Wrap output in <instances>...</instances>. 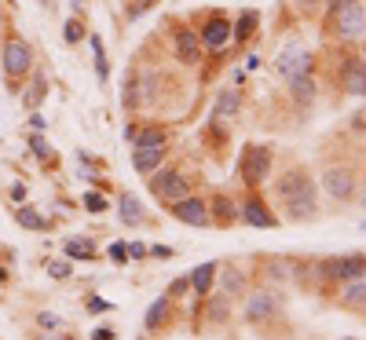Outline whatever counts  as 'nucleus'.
I'll return each mask as SVG.
<instances>
[{"label":"nucleus","mask_w":366,"mask_h":340,"mask_svg":"<svg viewBox=\"0 0 366 340\" xmlns=\"http://www.w3.org/2000/svg\"><path fill=\"white\" fill-rule=\"evenodd\" d=\"M275 70L282 74L286 81L304 77V74L311 70V52H308L304 45H286L282 52H278V59H275Z\"/></svg>","instance_id":"nucleus-1"},{"label":"nucleus","mask_w":366,"mask_h":340,"mask_svg":"<svg viewBox=\"0 0 366 340\" xmlns=\"http://www.w3.org/2000/svg\"><path fill=\"white\" fill-rule=\"evenodd\" d=\"M4 74L8 77H26L30 74V66H33V52H30V45L26 40H18V37H11V40H4Z\"/></svg>","instance_id":"nucleus-2"},{"label":"nucleus","mask_w":366,"mask_h":340,"mask_svg":"<svg viewBox=\"0 0 366 340\" xmlns=\"http://www.w3.org/2000/svg\"><path fill=\"white\" fill-rule=\"evenodd\" d=\"M268 176H271V146L256 143V146H249L246 158H242V180L256 187V183H264Z\"/></svg>","instance_id":"nucleus-3"},{"label":"nucleus","mask_w":366,"mask_h":340,"mask_svg":"<svg viewBox=\"0 0 366 340\" xmlns=\"http://www.w3.org/2000/svg\"><path fill=\"white\" fill-rule=\"evenodd\" d=\"M150 190L161 198V201H180V198H187L190 194V183H187V176L183 172H176V168H165L161 176H154L150 180Z\"/></svg>","instance_id":"nucleus-4"},{"label":"nucleus","mask_w":366,"mask_h":340,"mask_svg":"<svg viewBox=\"0 0 366 340\" xmlns=\"http://www.w3.org/2000/svg\"><path fill=\"white\" fill-rule=\"evenodd\" d=\"M172 216L180 223H190V227H209V205L195 194H187L180 201H172Z\"/></svg>","instance_id":"nucleus-5"},{"label":"nucleus","mask_w":366,"mask_h":340,"mask_svg":"<svg viewBox=\"0 0 366 340\" xmlns=\"http://www.w3.org/2000/svg\"><path fill=\"white\" fill-rule=\"evenodd\" d=\"M198 40H202V48L224 52V48H227V40H231V23H227L224 15H209V23L198 30Z\"/></svg>","instance_id":"nucleus-6"},{"label":"nucleus","mask_w":366,"mask_h":340,"mask_svg":"<svg viewBox=\"0 0 366 340\" xmlns=\"http://www.w3.org/2000/svg\"><path fill=\"white\" fill-rule=\"evenodd\" d=\"M366 33V11L359 4H348V8H337V37L341 40H355Z\"/></svg>","instance_id":"nucleus-7"},{"label":"nucleus","mask_w":366,"mask_h":340,"mask_svg":"<svg viewBox=\"0 0 366 340\" xmlns=\"http://www.w3.org/2000/svg\"><path fill=\"white\" fill-rule=\"evenodd\" d=\"M322 190H326L330 198H337V201H348L355 194V176L348 172V168H330V172L322 176Z\"/></svg>","instance_id":"nucleus-8"},{"label":"nucleus","mask_w":366,"mask_h":340,"mask_svg":"<svg viewBox=\"0 0 366 340\" xmlns=\"http://www.w3.org/2000/svg\"><path fill=\"white\" fill-rule=\"evenodd\" d=\"M239 220L242 223H249V227H261V230H268V227H275L278 220H275V212L261 201V198H249L242 209H239Z\"/></svg>","instance_id":"nucleus-9"},{"label":"nucleus","mask_w":366,"mask_h":340,"mask_svg":"<svg viewBox=\"0 0 366 340\" xmlns=\"http://www.w3.org/2000/svg\"><path fill=\"white\" fill-rule=\"evenodd\" d=\"M278 311V300L271 293H253L246 300V322H271Z\"/></svg>","instance_id":"nucleus-10"},{"label":"nucleus","mask_w":366,"mask_h":340,"mask_svg":"<svg viewBox=\"0 0 366 340\" xmlns=\"http://www.w3.org/2000/svg\"><path fill=\"white\" fill-rule=\"evenodd\" d=\"M161 158H165V146H132V165H136V172H143V176L158 172Z\"/></svg>","instance_id":"nucleus-11"},{"label":"nucleus","mask_w":366,"mask_h":340,"mask_svg":"<svg viewBox=\"0 0 366 340\" xmlns=\"http://www.w3.org/2000/svg\"><path fill=\"white\" fill-rule=\"evenodd\" d=\"M176 55H180V62H187V66L202 62V40H198L195 30H180L176 33Z\"/></svg>","instance_id":"nucleus-12"},{"label":"nucleus","mask_w":366,"mask_h":340,"mask_svg":"<svg viewBox=\"0 0 366 340\" xmlns=\"http://www.w3.org/2000/svg\"><path fill=\"white\" fill-rule=\"evenodd\" d=\"M217 264H212V260H205V264H198L195 271H190L187 274V279H190V289H195L198 296H209L212 293V282H217Z\"/></svg>","instance_id":"nucleus-13"},{"label":"nucleus","mask_w":366,"mask_h":340,"mask_svg":"<svg viewBox=\"0 0 366 340\" xmlns=\"http://www.w3.org/2000/svg\"><path fill=\"white\" fill-rule=\"evenodd\" d=\"M344 88H348L352 95H366V62L362 59L344 62Z\"/></svg>","instance_id":"nucleus-14"},{"label":"nucleus","mask_w":366,"mask_h":340,"mask_svg":"<svg viewBox=\"0 0 366 340\" xmlns=\"http://www.w3.org/2000/svg\"><path fill=\"white\" fill-rule=\"evenodd\" d=\"M118 216H121L125 227H139V223L147 220V212H143V205H139L136 194H121V201H118Z\"/></svg>","instance_id":"nucleus-15"},{"label":"nucleus","mask_w":366,"mask_h":340,"mask_svg":"<svg viewBox=\"0 0 366 340\" xmlns=\"http://www.w3.org/2000/svg\"><path fill=\"white\" fill-rule=\"evenodd\" d=\"M239 110H242V92H239V88H224V92L217 95V106H212V114H217L220 121L234 117Z\"/></svg>","instance_id":"nucleus-16"},{"label":"nucleus","mask_w":366,"mask_h":340,"mask_svg":"<svg viewBox=\"0 0 366 340\" xmlns=\"http://www.w3.org/2000/svg\"><path fill=\"white\" fill-rule=\"evenodd\" d=\"M249 289V279L239 271V267H224L220 271V293L224 296H239V293H246Z\"/></svg>","instance_id":"nucleus-17"},{"label":"nucleus","mask_w":366,"mask_h":340,"mask_svg":"<svg viewBox=\"0 0 366 340\" xmlns=\"http://www.w3.org/2000/svg\"><path fill=\"white\" fill-rule=\"evenodd\" d=\"M337 267H341V282H355L366 274V257H337Z\"/></svg>","instance_id":"nucleus-18"},{"label":"nucleus","mask_w":366,"mask_h":340,"mask_svg":"<svg viewBox=\"0 0 366 340\" xmlns=\"http://www.w3.org/2000/svg\"><path fill=\"white\" fill-rule=\"evenodd\" d=\"M165 318H168V296H158L154 304L147 307V318H143V326H147V333H154V329H161L165 326Z\"/></svg>","instance_id":"nucleus-19"},{"label":"nucleus","mask_w":366,"mask_h":340,"mask_svg":"<svg viewBox=\"0 0 366 340\" xmlns=\"http://www.w3.org/2000/svg\"><path fill=\"white\" fill-rule=\"evenodd\" d=\"M212 220L224 223V227L239 220V209H234V201H231V198H217V201H212Z\"/></svg>","instance_id":"nucleus-20"},{"label":"nucleus","mask_w":366,"mask_h":340,"mask_svg":"<svg viewBox=\"0 0 366 340\" xmlns=\"http://www.w3.org/2000/svg\"><path fill=\"white\" fill-rule=\"evenodd\" d=\"M15 220L23 223V227H30V230H45V227H48V220L40 216L37 209H30V205H23V209H18V212H15Z\"/></svg>","instance_id":"nucleus-21"},{"label":"nucleus","mask_w":366,"mask_h":340,"mask_svg":"<svg viewBox=\"0 0 366 340\" xmlns=\"http://www.w3.org/2000/svg\"><path fill=\"white\" fill-rule=\"evenodd\" d=\"M290 88H293L297 102H311V99H315V84H311V77H308V74H304V77H293V81H290Z\"/></svg>","instance_id":"nucleus-22"},{"label":"nucleus","mask_w":366,"mask_h":340,"mask_svg":"<svg viewBox=\"0 0 366 340\" xmlns=\"http://www.w3.org/2000/svg\"><path fill=\"white\" fill-rule=\"evenodd\" d=\"M67 252H70L74 260H92V257H96V245H92L88 238H70V242H67Z\"/></svg>","instance_id":"nucleus-23"},{"label":"nucleus","mask_w":366,"mask_h":340,"mask_svg":"<svg viewBox=\"0 0 366 340\" xmlns=\"http://www.w3.org/2000/svg\"><path fill=\"white\" fill-rule=\"evenodd\" d=\"M348 307H359V304H366V282L362 279H355V282H348V289H344V296H341Z\"/></svg>","instance_id":"nucleus-24"},{"label":"nucleus","mask_w":366,"mask_h":340,"mask_svg":"<svg viewBox=\"0 0 366 340\" xmlns=\"http://www.w3.org/2000/svg\"><path fill=\"white\" fill-rule=\"evenodd\" d=\"M45 92H48V81H45V74H37V77H33V84H30V92L23 95V102L33 110V106H37L40 99H45Z\"/></svg>","instance_id":"nucleus-25"},{"label":"nucleus","mask_w":366,"mask_h":340,"mask_svg":"<svg viewBox=\"0 0 366 340\" xmlns=\"http://www.w3.org/2000/svg\"><path fill=\"white\" fill-rule=\"evenodd\" d=\"M256 30V11H246L239 18V26H231V37H239V40H249V33Z\"/></svg>","instance_id":"nucleus-26"},{"label":"nucleus","mask_w":366,"mask_h":340,"mask_svg":"<svg viewBox=\"0 0 366 340\" xmlns=\"http://www.w3.org/2000/svg\"><path fill=\"white\" fill-rule=\"evenodd\" d=\"M168 139H165V132L161 129H143L139 136H136V143L132 146H165Z\"/></svg>","instance_id":"nucleus-27"},{"label":"nucleus","mask_w":366,"mask_h":340,"mask_svg":"<svg viewBox=\"0 0 366 340\" xmlns=\"http://www.w3.org/2000/svg\"><path fill=\"white\" fill-rule=\"evenodd\" d=\"M92 48H96V74H99V81H106V77H110V62H106V52H103L99 37H92Z\"/></svg>","instance_id":"nucleus-28"},{"label":"nucleus","mask_w":366,"mask_h":340,"mask_svg":"<svg viewBox=\"0 0 366 340\" xmlns=\"http://www.w3.org/2000/svg\"><path fill=\"white\" fill-rule=\"evenodd\" d=\"M84 209H88V212H96V216H99V212H106L110 205H106V198L99 194V190H88V194H84Z\"/></svg>","instance_id":"nucleus-29"},{"label":"nucleus","mask_w":366,"mask_h":340,"mask_svg":"<svg viewBox=\"0 0 366 340\" xmlns=\"http://www.w3.org/2000/svg\"><path fill=\"white\" fill-rule=\"evenodd\" d=\"M136 88H139V81H136L132 74H128V81H125V95H121V102H125V106H136V99H139V92H136Z\"/></svg>","instance_id":"nucleus-30"},{"label":"nucleus","mask_w":366,"mask_h":340,"mask_svg":"<svg viewBox=\"0 0 366 340\" xmlns=\"http://www.w3.org/2000/svg\"><path fill=\"white\" fill-rule=\"evenodd\" d=\"M62 37H67V45H77V40H84V26L77 23V18H70L67 30H62Z\"/></svg>","instance_id":"nucleus-31"},{"label":"nucleus","mask_w":366,"mask_h":340,"mask_svg":"<svg viewBox=\"0 0 366 340\" xmlns=\"http://www.w3.org/2000/svg\"><path fill=\"white\" fill-rule=\"evenodd\" d=\"M48 274H52V279H70V274H74V264H67V260H55L52 267H48Z\"/></svg>","instance_id":"nucleus-32"},{"label":"nucleus","mask_w":366,"mask_h":340,"mask_svg":"<svg viewBox=\"0 0 366 340\" xmlns=\"http://www.w3.org/2000/svg\"><path fill=\"white\" fill-rule=\"evenodd\" d=\"M319 274H322V279H330V282H341V267H337V260H322Z\"/></svg>","instance_id":"nucleus-33"},{"label":"nucleus","mask_w":366,"mask_h":340,"mask_svg":"<svg viewBox=\"0 0 366 340\" xmlns=\"http://www.w3.org/2000/svg\"><path fill=\"white\" fill-rule=\"evenodd\" d=\"M227 318V300H212L209 304V322H224Z\"/></svg>","instance_id":"nucleus-34"},{"label":"nucleus","mask_w":366,"mask_h":340,"mask_svg":"<svg viewBox=\"0 0 366 340\" xmlns=\"http://www.w3.org/2000/svg\"><path fill=\"white\" fill-rule=\"evenodd\" d=\"M37 322H40V329H48V333H52V329H59L62 318H59V315H52V311H40V315H37Z\"/></svg>","instance_id":"nucleus-35"},{"label":"nucleus","mask_w":366,"mask_h":340,"mask_svg":"<svg viewBox=\"0 0 366 340\" xmlns=\"http://www.w3.org/2000/svg\"><path fill=\"white\" fill-rule=\"evenodd\" d=\"M110 260H114V264H125V260H128V245L114 242V245H110Z\"/></svg>","instance_id":"nucleus-36"},{"label":"nucleus","mask_w":366,"mask_h":340,"mask_svg":"<svg viewBox=\"0 0 366 340\" xmlns=\"http://www.w3.org/2000/svg\"><path fill=\"white\" fill-rule=\"evenodd\" d=\"M30 146H33V154H37V158H52V151H48V143L40 139V136H33V139H30Z\"/></svg>","instance_id":"nucleus-37"},{"label":"nucleus","mask_w":366,"mask_h":340,"mask_svg":"<svg viewBox=\"0 0 366 340\" xmlns=\"http://www.w3.org/2000/svg\"><path fill=\"white\" fill-rule=\"evenodd\" d=\"M128 257H132V260H143V257H150V245H143V242H132V245H128Z\"/></svg>","instance_id":"nucleus-38"},{"label":"nucleus","mask_w":366,"mask_h":340,"mask_svg":"<svg viewBox=\"0 0 366 340\" xmlns=\"http://www.w3.org/2000/svg\"><path fill=\"white\" fill-rule=\"evenodd\" d=\"M114 304L110 300H99V296H92V300H88V311H110Z\"/></svg>","instance_id":"nucleus-39"},{"label":"nucleus","mask_w":366,"mask_h":340,"mask_svg":"<svg viewBox=\"0 0 366 340\" xmlns=\"http://www.w3.org/2000/svg\"><path fill=\"white\" fill-rule=\"evenodd\" d=\"M150 257H158V260H168V257H172V249H168V245H150Z\"/></svg>","instance_id":"nucleus-40"},{"label":"nucleus","mask_w":366,"mask_h":340,"mask_svg":"<svg viewBox=\"0 0 366 340\" xmlns=\"http://www.w3.org/2000/svg\"><path fill=\"white\" fill-rule=\"evenodd\" d=\"M183 289H190V279H176V282L168 286V293H172V296H180Z\"/></svg>","instance_id":"nucleus-41"},{"label":"nucleus","mask_w":366,"mask_h":340,"mask_svg":"<svg viewBox=\"0 0 366 340\" xmlns=\"http://www.w3.org/2000/svg\"><path fill=\"white\" fill-rule=\"evenodd\" d=\"M11 198H15V201H23V198H26V187H23V183H15V187H11Z\"/></svg>","instance_id":"nucleus-42"},{"label":"nucleus","mask_w":366,"mask_h":340,"mask_svg":"<svg viewBox=\"0 0 366 340\" xmlns=\"http://www.w3.org/2000/svg\"><path fill=\"white\" fill-rule=\"evenodd\" d=\"M333 8H348V4H355V0H330Z\"/></svg>","instance_id":"nucleus-43"},{"label":"nucleus","mask_w":366,"mask_h":340,"mask_svg":"<svg viewBox=\"0 0 366 340\" xmlns=\"http://www.w3.org/2000/svg\"><path fill=\"white\" fill-rule=\"evenodd\" d=\"M0 30H4V8H0Z\"/></svg>","instance_id":"nucleus-44"},{"label":"nucleus","mask_w":366,"mask_h":340,"mask_svg":"<svg viewBox=\"0 0 366 340\" xmlns=\"http://www.w3.org/2000/svg\"><path fill=\"white\" fill-rule=\"evenodd\" d=\"M0 282H8V271H0Z\"/></svg>","instance_id":"nucleus-45"},{"label":"nucleus","mask_w":366,"mask_h":340,"mask_svg":"<svg viewBox=\"0 0 366 340\" xmlns=\"http://www.w3.org/2000/svg\"><path fill=\"white\" fill-rule=\"evenodd\" d=\"M48 340H67V336H48Z\"/></svg>","instance_id":"nucleus-46"},{"label":"nucleus","mask_w":366,"mask_h":340,"mask_svg":"<svg viewBox=\"0 0 366 340\" xmlns=\"http://www.w3.org/2000/svg\"><path fill=\"white\" fill-rule=\"evenodd\" d=\"M344 340H352V336H344Z\"/></svg>","instance_id":"nucleus-47"},{"label":"nucleus","mask_w":366,"mask_h":340,"mask_svg":"<svg viewBox=\"0 0 366 340\" xmlns=\"http://www.w3.org/2000/svg\"><path fill=\"white\" fill-rule=\"evenodd\" d=\"M362 282H366V274H362Z\"/></svg>","instance_id":"nucleus-48"},{"label":"nucleus","mask_w":366,"mask_h":340,"mask_svg":"<svg viewBox=\"0 0 366 340\" xmlns=\"http://www.w3.org/2000/svg\"><path fill=\"white\" fill-rule=\"evenodd\" d=\"M139 340H147V336H139Z\"/></svg>","instance_id":"nucleus-49"}]
</instances>
